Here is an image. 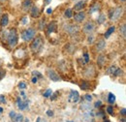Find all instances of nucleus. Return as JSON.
<instances>
[{
	"mask_svg": "<svg viewBox=\"0 0 126 122\" xmlns=\"http://www.w3.org/2000/svg\"><path fill=\"white\" fill-rule=\"evenodd\" d=\"M32 8V1L31 0H24L22 3V10L24 12H28Z\"/></svg>",
	"mask_w": 126,
	"mask_h": 122,
	"instance_id": "nucleus-12",
	"label": "nucleus"
},
{
	"mask_svg": "<svg viewBox=\"0 0 126 122\" xmlns=\"http://www.w3.org/2000/svg\"><path fill=\"white\" fill-rule=\"evenodd\" d=\"M32 75H33V76H34V77H37V78H41V77H43L42 74L39 73L38 71H33V72H32Z\"/></svg>",
	"mask_w": 126,
	"mask_h": 122,
	"instance_id": "nucleus-29",
	"label": "nucleus"
},
{
	"mask_svg": "<svg viewBox=\"0 0 126 122\" xmlns=\"http://www.w3.org/2000/svg\"><path fill=\"white\" fill-rule=\"evenodd\" d=\"M40 120H41V118H40V117H38V118H37V121L36 122H40Z\"/></svg>",
	"mask_w": 126,
	"mask_h": 122,
	"instance_id": "nucleus-49",
	"label": "nucleus"
},
{
	"mask_svg": "<svg viewBox=\"0 0 126 122\" xmlns=\"http://www.w3.org/2000/svg\"><path fill=\"white\" fill-rule=\"evenodd\" d=\"M16 103H17V107L20 110H24L26 107H28V101H21V98H17L16 99Z\"/></svg>",
	"mask_w": 126,
	"mask_h": 122,
	"instance_id": "nucleus-10",
	"label": "nucleus"
},
{
	"mask_svg": "<svg viewBox=\"0 0 126 122\" xmlns=\"http://www.w3.org/2000/svg\"><path fill=\"white\" fill-rule=\"evenodd\" d=\"M82 30H83L84 33H86V34H90V33H92V32L95 30V24L92 21H87V22L83 25Z\"/></svg>",
	"mask_w": 126,
	"mask_h": 122,
	"instance_id": "nucleus-6",
	"label": "nucleus"
},
{
	"mask_svg": "<svg viewBox=\"0 0 126 122\" xmlns=\"http://www.w3.org/2000/svg\"><path fill=\"white\" fill-rule=\"evenodd\" d=\"M105 61H106L105 55H104V54H100V55L98 56V58H97V64H98V66H99V67H103Z\"/></svg>",
	"mask_w": 126,
	"mask_h": 122,
	"instance_id": "nucleus-18",
	"label": "nucleus"
},
{
	"mask_svg": "<svg viewBox=\"0 0 126 122\" xmlns=\"http://www.w3.org/2000/svg\"><path fill=\"white\" fill-rule=\"evenodd\" d=\"M45 26H46V19L45 18H42L41 21H40V23H39V29L40 30H44Z\"/></svg>",
	"mask_w": 126,
	"mask_h": 122,
	"instance_id": "nucleus-25",
	"label": "nucleus"
},
{
	"mask_svg": "<svg viewBox=\"0 0 126 122\" xmlns=\"http://www.w3.org/2000/svg\"><path fill=\"white\" fill-rule=\"evenodd\" d=\"M120 113H121L123 116H125L126 115V108L125 107H122V109L120 110Z\"/></svg>",
	"mask_w": 126,
	"mask_h": 122,
	"instance_id": "nucleus-40",
	"label": "nucleus"
},
{
	"mask_svg": "<svg viewBox=\"0 0 126 122\" xmlns=\"http://www.w3.org/2000/svg\"><path fill=\"white\" fill-rule=\"evenodd\" d=\"M0 103H2V104L6 103V99H5L4 95H0Z\"/></svg>",
	"mask_w": 126,
	"mask_h": 122,
	"instance_id": "nucleus-37",
	"label": "nucleus"
},
{
	"mask_svg": "<svg viewBox=\"0 0 126 122\" xmlns=\"http://www.w3.org/2000/svg\"><path fill=\"white\" fill-rule=\"evenodd\" d=\"M83 57H84V62L85 63H88L89 62V56H88V53L87 52H84L83 53Z\"/></svg>",
	"mask_w": 126,
	"mask_h": 122,
	"instance_id": "nucleus-32",
	"label": "nucleus"
},
{
	"mask_svg": "<svg viewBox=\"0 0 126 122\" xmlns=\"http://www.w3.org/2000/svg\"><path fill=\"white\" fill-rule=\"evenodd\" d=\"M2 111H3V108H2V107H0V113H2Z\"/></svg>",
	"mask_w": 126,
	"mask_h": 122,
	"instance_id": "nucleus-50",
	"label": "nucleus"
},
{
	"mask_svg": "<svg viewBox=\"0 0 126 122\" xmlns=\"http://www.w3.org/2000/svg\"><path fill=\"white\" fill-rule=\"evenodd\" d=\"M21 22H22V24H26L27 23V17L26 16H23L21 18Z\"/></svg>",
	"mask_w": 126,
	"mask_h": 122,
	"instance_id": "nucleus-39",
	"label": "nucleus"
},
{
	"mask_svg": "<svg viewBox=\"0 0 126 122\" xmlns=\"http://www.w3.org/2000/svg\"><path fill=\"white\" fill-rule=\"evenodd\" d=\"M52 93H53V92H52L51 89H47V91L45 92L43 95H44L45 98H48V97H50V95H52Z\"/></svg>",
	"mask_w": 126,
	"mask_h": 122,
	"instance_id": "nucleus-28",
	"label": "nucleus"
},
{
	"mask_svg": "<svg viewBox=\"0 0 126 122\" xmlns=\"http://www.w3.org/2000/svg\"><path fill=\"white\" fill-rule=\"evenodd\" d=\"M8 22H9V16L7 14H4L2 15V18H1V21H0V24L2 27H5L8 25Z\"/></svg>",
	"mask_w": 126,
	"mask_h": 122,
	"instance_id": "nucleus-17",
	"label": "nucleus"
},
{
	"mask_svg": "<svg viewBox=\"0 0 126 122\" xmlns=\"http://www.w3.org/2000/svg\"><path fill=\"white\" fill-rule=\"evenodd\" d=\"M100 9H101V4H100V3H98V2H95L94 4L90 7L89 13H90V14H93V13H95V12L100 11Z\"/></svg>",
	"mask_w": 126,
	"mask_h": 122,
	"instance_id": "nucleus-16",
	"label": "nucleus"
},
{
	"mask_svg": "<svg viewBox=\"0 0 126 122\" xmlns=\"http://www.w3.org/2000/svg\"><path fill=\"white\" fill-rule=\"evenodd\" d=\"M104 122H110V120H108V119H106V120H105V121Z\"/></svg>",
	"mask_w": 126,
	"mask_h": 122,
	"instance_id": "nucleus-54",
	"label": "nucleus"
},
{
	"mask_svg": "<svg viewBox=\"0 0 126 122\" xmlns=\"http://www.w3.org/2000/svg\"><path fill=\"white\" fill-rule=\"evenodd\" d=\"M30 15L32 17H38L40 15V9L37 6H32L30 9Z\"/></svg>",
	"mask_w": 126,
	"mask_h": 122,
	"instance_id": "nucleus-13",
	"label": "nucleus"
},
{
	"mask_svg": "<svg viewBox=\"0 0 126 122\" xmlns=\"http://www.w3.org/2000/svg\"><path fill=\"white\" fill-rule=\"evenodd\" d=\"M101 106H102V102H101V101H97L94 105L95 107H100Z\"/></svg>",
	"mask_w": 126,
	"mask_h": 122,
	"instance_id": "nucleus-38",
	"label": "nucleus"
},
{
	"mask_svg": "<svg viewBox=\"0 0 126 122\" xmlns=\"http://www.w3.org/2000/svg\"><path fill=\"white\" fill-rule=\"evenodd\" d=\"M57 30V24L55 21H51L48 25H47V33H52V32H55Z\"/></svg>",
	"mask_w": 126,
	"mask_h": 122,
	"instance_id": "nucleus-15",
	"label": "nucleus"
},
{
	"mask_svg": "<svg viewBox=\"0 0 126 122\" xmlns=\"http://www.w3.org/2000/svg\"><path fill=\"white\" fill-rule=\"evenodd\" d=\"M53 94V93H52ZM50 98H51V100L52 101H54L56 98H57V94H53V95H50Z\"/></svg>",
	"mask_w": 126,
	"mask_h": 122,
	"instance_id": "nucleus-42",
	"label": "nucleus"
},
{
	"mask_svg": "<svg viewBox=\"0 0 126 122\" xmlns=\"http://www.w3.org/2000/svg\"><path fill=\"white\" fill-rule=\"evenodd\" d=\"M121 121H122V122H126L125 121V118H122V119H121Z\"/></svg>",
	"mask_w": 126,
	"mask_h": 122,
	"instance_id": "nucleus-52",
	"label": "nucleus"
},
{
	"mask_svg": "<svg viewBox=\"0 0 126 122\" xmlns=\"http://www.w3.org/2000/svg\"><path fill=\"white\" fill-rule=\"evenodd\" d=\"M79 26L75 25V24H66L64 25V30L69 34H75L79 31Z\"/></svg>",
	"mask_w": 126,
	"mask_h": 122,
	"instance_id": "nucleus-7",
	"label": "nucleus"
},
{
	"mask_svg": "<svg viewBox=\"0 0 126 122\" xmlns=\"http://www.w3.org/2000/svg\"><path fill=\"white\" fill-rule=\"evenodd\" d=\"M92 41H93V37L91 36V37H88V43H92Z\"/></svg>",
	"mask_w": 126,
	"mask_h": 122,
	"instance_id": "nucleus-44",
	"label": "nucleus"
},
{
	"mask_svg": "<svg viewBox=\"0 0 126 122\" xmlns=\"http://www.w3.org/2000/svg\"><path fill=\"white\" fill-rule=\"evenodd\" d=\"M105 19H106V15L101 14V15L98 16V18H97V22H98L99 24H101V23H103V22L105 21Z\"/></svg>",
	"mask_w": 126,
	"mask_h": 122,
	"instance_id": "nucleus-24",
	"label": "nucleus"
},
{
	"mask_svg": "<svg viewBox=\"0 0 126 122\" xmlns=\"http://www.w3.org/2000/svg\"><path fill=\"white\" fill-rule=\"evenodd\" d=\"M42 122H47V121H45V120H44V121H42Z\"/></svg>",
	"mask_w": 126,
	"mask_h": 122,
	"instance_id": "nucleus-55",
	"label": "nucleus"
},
{
	"mask_svg": "<svg viewBox=\"0 0 126 122\" xmlns=\"http://www.w3.org/2000/svg\"><path fill=\"white\" fill-rule=\"evenodd\" d=\"M13 120H14V122H22V120H23V115L22 114H16V117Z\"/></svg>",
	"mask_w": 126,
	"mask_h": 122,
	"instance_id": "nucleus-26",
	"label": "nucleus"
},
{
	"mask_svg": "<svg viewBox=\"0 0 126 122\" xmlns=\"http://www.w3.org/2000/svg\"><path fill=\"white\" fill-rule=\"evenodd\" d=\"M50 2H51V0H45V4H49V3H50Z\"/></svg>",
	"mask_w": 126,
	"mask_h": 122,
	"instance_id": "nucleus-47",
	"label": "nucleus"
},
{
	"mask_svg": "<svg viewBox=\"0 0 126 122\" xmlns=\"http://www.w3.org/2000/svg\"><path fill=\"white\" fill-rule=\"evenodd\" d=\"M18 87L21 88V89H24V88L27 87V85H26L25 82H19V83H18Z\"/></svg>",
	"mask_w": 126,
	"mask_h": 122,
	"instance_id": "nucleus-34",
	"label": "nucleus"
},
{
	"mask_svg": "<svg viewBox=\"0 0 126 122\" xmlns=\"http://www.w3.org/2000/svg\"><path fill=\"white\" fill-rule=\"evenodd\" d=\"M64 15H65V17H67V18L72 17V16H73V11H72V9H67V10L64 12Z\"/></svg>",
	"mask_w": 126,
	"mask_h": 122,
	"instance_id": "nucleus-23",
	"label": "nucleus"
},
{
	"mask_svg": "<svg viewBox=\"0 0 126 122\" xmlns=\"http://www.w3.org/2000/svg\"><path fill=\"white\" fill-rule=\"evenodd\" d=\"M97 115H99V116H102V117H103V116H104V112H103V111H100V112H98V113H97Z\"/></svg>",
	"mask_w": 126,
	"mask_h": 122,
	"instance_id": "nucleus-45",
	"label": "nucleus"
},
{
	"mask_svg": "<svg viewBox=\"0 0 126 122\" xmlns=\"http://www.w3.org/2000/svg\"><path fill=\"white\" fill-rule=\"evenodd\" d=\"M37 81H38V78L37 77H32V82L33 83H36Z\"/></svg>",
	"mask_w": 126,
	"mask_h": 122,
	"instance_id": "nucleus-43",
	"label": "nucleus"
},
{
	"mask_svg": "<svg viewBox=\"0 0 126 122\" xmlns=\"http://www.w3.org/2000/svg\"><path fill=\"white\" fill-rule=\"evenodd\" d=\"M119 33L120 35L123 37V39L126 38V24L125 23H122V25H120L119 27Z\"/></svg>",
	"mask_w": 126,
	"mask_h": 122,
	"instance_id": "nucleus-20",
	"label": "nucleus"
},
{
	"mask_svg": "<svg viewBox=\"0 0 126 122\" xmlns=\"http://www.w3.org/2000/svg\"><path fill=\"white\" fill-rule=\"evenodd\" d=\"M123 13V7L119 6V7H116L114 9H111L110 11V20H113V21H116L117 19H119V17L121 16Z\"/></svg>",
	"mask_w": 126,
	"mask_h": 122,
	"instance_id": "nucleus-4",
	"label": "nucleus"
},
{
	"mask_svg": "<svg viewBox=\"0 0 126 122\" xmlns=\"http://www.w3.org/2000/svg\"><path fill=\"white\" fill-rule=\"evenodd\" d=\"M5 74H6V71L3 69H0V79H2L5 76Z\"/></svg>",
	"mask_w": 126,
	"mask_h": 122,
	"instance_id": "nucleus-36",
	"label": "nucleus"
},
{
	"mask_svg": "<svg viewBox=\"0 0 126 122\" xmlns=\"http://www.w3.org/2000/svg\"><path fill=\"white\" fill-rule=\"evenodd\" d=\"M85 5H86V1H85V0H81V1L78 2V3L75 5L74 9H75V11H81V10L85 7Z\"/></svg>",
	"mask_w": 126,
	"mask_h": 122,
	"instance_id": "nucleus-14",
	"label": "nucleus"
},
{
	"mask_svg": "<svg viewBox=\"0 0 126 122\" xmlns=\"http://www.w3.org/2000/svg\"><path fill=\"white\" fill-rule=\"evenodd\" d=\"M7 43L10 47H15L17 45V41H18V37H17V33L16 29H10L7 32Z\"/></svg>",
	"mask_w": 126,
	"mask_h": 122,
	"instance_id": "nucleus-2",
	"label": "nucleus"
},
{
	"mask_svg": "<svg viewBox=\"0 0 126 122\" xmlns=\"http://www.w3.org/2000/svg\"><path fill=\"white\" fill-rule=\"evenodd\" d=\"M47 116H53V111H52V110H50V109H49V110H47Z\"/></svg>",
	"mask_w": 126,
	"mask_h": 122,
	"instance_id": "nucleus-41",
	"label": "nucleus"
},
{
	"mask_svg": "<svg viewBox=\"0 0 126 122\" xmlns=\"http://www.w3.org/2000/svg\"><path fill=\"white\" fill-rule=\"evenodd\" d=\"M36 36V30L33 29V28H28V29H25L21 33V38L23 41L25 42H30L32 41Z\"/></svg>",
	"mask_w": 126,
	"mask_h": 122,
	"instance_id": "nucleus-3",
	"label": "nucleus"
},
{
	"mask_svg": "<svg viewBox=\"0 0 126 122\" xmlns=\"http://www.w3.org/2000/svg\"><path fill=\"white\" fill-rule=\"evenodd\" d=\"M121 74H122V70H121V69H119V68H117V69L115 70V72L113 73V75H112V76H120Z\"/></svg>",
	"mask_w": 126,
	"mask_h": 122,
	"instance_id": "nucleus-30",
	"label": "nucleus"
},
{
	"mask_svg": "<svg viewBox=\"0 0 126 122\" xmlns=\"http://www.w3.org/2000/svg\"><path fill=\"white\" fill-rule=\"evenodd\" d=\"M107 111H108V113H109V114H110V115H113V107H111V106L107 107Z\"/></svg>",
	"mask_w": 126,
	"mask_h": 122,
	"instance_id": "nucleus-31",
	"label": "nucleus"
},
{
	"mask_svg": "<svg viewBox=\"0 0 126 122\" xmlns=\"http://www.w3.org/2000/svg\"><path fill=\"white\" fill-rule=\"evenodd\" d=\"M84 98H85V100H86L87 102H91V101H92V96L89 95V94H86V95L84 96Z\"/></svg>",
	"mask_w": 126,
	"mask_h": 122,
	"instance_id": "nucleus-35",
	"label": "nucleus"
},
{
	"mask_svg": "<svg viewBox=\"0 0 126 122\" xmlns=\"http://www.w3.org/2000/svg\"><path fill=\"white\" fill-rule=\"evenodd\" d=\"M79 100V92L75 91V90H72L70 96H69V101H70V102H73V103H78Z\"/></svg>",
	"mask_w": 126,
	"mask_h": 122,
	"instance_id": "nucleus-8",
	"label": "nucleus"
},
{
	"mask_svg": "<svg viewBox=\"0 0 126 122\" xmlns=\"http://www.w3.org/2000/svg\"><path fill=\"white\" fill-rule=\"evenodd\" d=\"M114 30H115V27H114V26H110V28L106 31V33H105V38H106V39H108L110 35L114 32Z\"/></svg>",
	"mask_w": 126,
	"mask_h": 122,
	"instance_id": "nucleus-21",
	"label": "nucleus"
},
{
	"mask_svg": "<svg viewBox=\"0 0 126 122\" xmlns=\"http://www.w3.org/2000/svg\"><path fill=\"white\" fill-rule=\"evenodd\" d=\"M79 86H80V88H81L82 90H87V89L90 88V82H89V81H86V80H82V81L80 82Z\"/></svg>",
	"mask_w": 126,
	"mask_h": 122,
	"instance_id": "nucleus-19",
	"label": "nucleus"
},
{
	"mask_svg": "<svg viewBox=\"0 0 126 122\" xmlns=\"http://www.w3.org/2000/svg\"><path fill=\"white\" fill-rule=\"evenodd\" d=\"M7 0H0V2H2V3H4V2H6Z\"/></svg>",
	"mask_w": 126,
	"mask_h": 122,
	"instance_id": "nucleus-51",
	"label": "nucleus"
},
{
	"mask_svg": "<svg viewBox=\"0 0 126 122\" xmlns=\"http://www.w3.org/2000/svg\"><path fill=\"white\" fill-rule=\"evenodd\" d=\"M117 68L115 67V66H110V68L108 69V71H107V74H110V75H113V73L115 72V70H116Z\"/></svg>",
	"mask_w": 126,
	"mask_h": 122,
	"instance_id": "nucleus-27",
	"label": "nucleus"
},
{
	"mask_svg": "<svg viewBox=\"0 0 126 122\" xmlns=\"http://www.w3.org/2000/svg\"><path fill=\"white\" fill-rule=\"evenodd\" d=\"M68 122H73V121H68Z\"/></svg>",
	"mask_w": 126,
	"mask_h": 122,
	"instance_id": "nucleus-56",
	"label": "nucleus"
},
{
	"mask_svg": "<svg viewBox=\"0 0 126 122\" xmlns=\"http://www.w3.org/2000/svg\"><path fill=\"white\" fill-rule=\"evenodd\" d=\"M43 46H44V39L41 35H38L36 38L33 39L31 45H30V49L33 53L36 54L42 49Z\"/></svg>",
	"mask_w": 126,
	"mask_h": 122,
	"instance_id": "nucleus-1",
	"label": "nucleus"
},
{
	"mask_svg": "<svg viewBox=\"0 0 126 122\" xmlns=\"http://www.w3.org/2000/svg\"><path fill=\"white\" fill-rule=\"evenodd\" d=\"M96 49L98 50V51H101V50H103L105 47H106V41L104 40V39H100L97 43H96Z\"/></svg>",
	"mask_w": 126,
	"mask_h": 122,
	"instance_id": "nucleus-11",
	"label": "nucleus"
},
{
	"mask_svg": "<svg viewBox=\"0 0 126 122\" xmlns=\"http://www.w3.org/2000/svg\"><path fill=\"white\" fill-rule=\"evenodd\" d=\"M85 18V13L84 12H79L78 14L74 15V20L77 22V23H80L84 20Z\"/></svg>",
	"mask_w": 126,
	"mask_h": 122,
	"instance_id": "nucleus-9",
	"label": "nucleus"
},
{
	"mask_svg": "<svg viewBox=\"0 0 126 122\" xmlns=\"http://www.w3.org/2000/svg\"><path fill=\"white\" fill-rule=\"evenodd\" d=\"M47 76H48L51 80H53V81H59V80L61 79V77L59 76V75H58L54 70H52V69H47Z\"/></svg>",
	"mask_w": 126,
	"mask_h": 122,
	"instance_id": "nucleus-5",
	"label": "nucleus"
},
{
	"mask_svg": "<svg viewBox=\"0 0 126 122\" xmlns=\"http://www.w3.org/2000/svg\"><path fill=\"white\" fill-rule=\"evenodd\" d=\"M118 1H120V2H125V0H118Z\"/></svg>",
	"mask_w": 126,
	"mask_h": 122,
	"instance_id": "nucleus-53",
	"label": "nucleus"
},
{
	"mask_svg": "<svg viewBox=\"0 0 126 122\" xmlns=\"http://www.w3.org/2000/svg\"><path fill=\"white\" fill-rule=\"evenodd\" d=\"M16 111H14V110L10 111V113H9V116H10V118H11V119H14V118L16 117Z\"/></svg>",
	"mask_w": 126,
	"mask_h": 122,
	"instance_id": "nucleus-33",
	"label": "nucleus"
},
{
	"mask_svg": "<svg viewBox=\"0 0 126 122\" xmlns=\"http://www.w3.org/2000/svg\"><path fill=\"white\" fill-rule=\"evenodd\" d=\"M20 95H21L22 97H25V94H24V92H23V91H21V92H20Z\"/></svg>",
	"mask_w": 126,
	"mask_h": 122,
	"instance_id": "nucleus-48",
	"label": "nucleus"
},
{
	"mask_svg": "<svg viewBox=\"0 0 126 122\" xmlns=\"http://www.w3.org/2000/svg\"><path fill=\"white\" fill-rule=\"evenodd\" d=\"M47 14H51V13H52V10H51L50 8H49V9H47Z\"/></svg>",
	"mask_w": 126,
	"mask_h": 122,
	"instance_id": "nucleus-46",
	"label": "nucleus"
},
{
	"mask_svg": "<svg viewBox=\"0 0 126 122\" xmlns=\"http://www.w3.org/2000/svg\"><path fill=\"white\" fill-rule=\"evenodd\" d=\"M108 102L110 104H114L115 102V96L112 94V93H109V96H108Z\"/></svg>",
	"mask_w": 126,
	"mask_h": 122,
	"instance_id": "nucleus-22",
	"label": "nucleus"
}]
</instances>
